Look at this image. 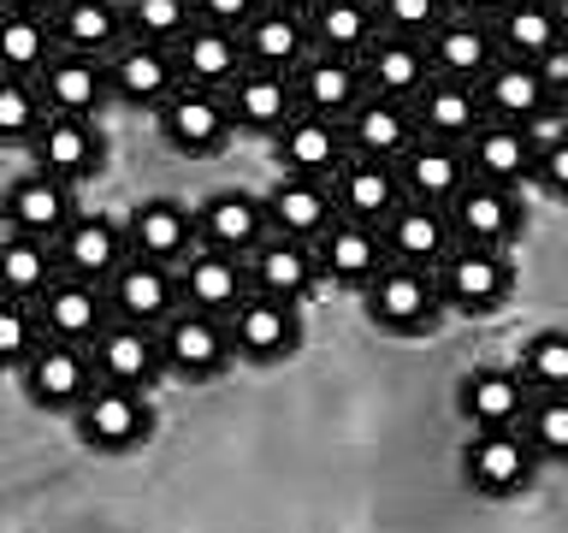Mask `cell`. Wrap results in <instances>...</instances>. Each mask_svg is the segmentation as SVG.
Instances as JSON below:
<instances>
[{"label": "cell", "instance_id": "6da1fadb", "mask_svg": "<svg viewBox=\"0 0 568 533\" xmlns=\"http://www.w3.org/2000/svg\"><path fill=\"white\" fill-rule=\"evenodd\" d=\"M362 309L379 332L390 338H426L438 332L444 320V296L433 273H415V266H385L379 279L362 291Z\"/></svg>", "mask_w": 568, "mask_h": 533}, {"label": "cell", "instance_id": "7a4b0ae2", "mask_svg": "<svg viewBox=\"0 0 568 533\" xmlns=\"http://www.w3.org/2000/svg\"><path fill=\"white\" fill-rule=\"evenodd\" d=\"M433 279H438L444 314H491V309H504L509 291H515V261H509V249L456 243L450 261H444Z\"/></svg>", "mask_w": 568, "mask_h": 533}, {"label": "cell", "instance_id": "3957f363", "mask_svg": "<svg viewBox=\"0 0 568 533\" xmlns=\"http://www.w3.org/2000/svg\"><path fill=\"white\" fill-rule=\"evenodd\" d=\"M160 355H166V373L172 380H190V385H207L231 368V326L220 314H202V309H178L166 326H160Z\"/></svg>", "mask_w": 568, "mask_h": 533}, {"label": "cell", "instance_id": "277c9868", "mask_svg": "<svg viewBox=\"0 0 568 533\" xmlns=\"http://www.w3.org/2000/svg\"><path fill=\"white\" fill-rule=\"evenodd\" d=\"M539 474V451L527 444L521 426H504V433H468L462 444V480L479 497H515L532 486Z\"/></svg>", "mask_w": 568, "mask_h": 533}, {"label": "cell", "instance_id": "5b68a950", "mask_svg": "<svg viewBox=\"0 0 568 533\" xmlns=\"http://www.w3.org/2000/svg\"><path fill=\"white\" fill-rule=\"evenodd\" d=\"M71 426H78V439L89 444V451H131V444H142L154 433V409L142 391H124V385H95L89 398L71 409Z\"/></svg>", "mask_w": 568, "mask_h": 533}, {"label": "cell", "instance_id": "8992f818", "mask_svg": "<svg viewBox=\"0 0 568 533\" xmlns=\"http://www.w3.org/2000/svg\"><path fill=\"white\" fill-rule=\"evenodd\" d=\"M18 385L36 409H53V415H71L89 391H95V362H89L83 344H60V338H42L36 355L18 368Z\"/></svg>", "mask_w": 568, "mask_h": 533}, {"label": "cell", "instance_id": "52a82bcc", "mask_svg": "<svg viewBox=\"0 0 568 533\" xmlns=\"http://www.w3.org/2000/svg\"><path fill=\"white\" fill-rule=\"evenodd\" d=\"M154 119H160V137H166V149L178 160H213L231 137H237L225 95H213V89H178Z\"/></svg>", "mask_w": 568, "mask_h": 533}, {"label": "cell", "instance_id": "ba28073f", "mask_svg": "<svg viewBox=\"0 0 568 533\" xmlns=\"http://www.w3.org/2000/svg\"><path fill=\"white\" fill-rule=\"evenodd\" d=\"M89 362H95V385H124V391H142V398L166 380L160 332L154 326H131V320L101 326V338L89 344Z\"/></svg>", "mask_w": 568, "mask_h": 533}, {"label": "cell", "instance_id": "9c48e42d", "mask_svg": "<svg viewBox=\"0 0 568 533\" xmlns=\"http://www.w3.org/2000/svg\"><path fill=\"white\" fill-rule=\"evenodd\" d=\"M266 238H273V225H266V202H261V195H248V190H213L207 202L195 208V249L248 261Z\"/></svg>", "mask_w": 568, "mask_h": 533}, {"label": "cell", "instance_id": "30bf717a", "mask_svg": "<svg viewBox=\"0 0 568 533\" xmlns=\"http://www.w3.org/2000/svg\"><path fill=\"white\" fill-rule=\"evenodd\" d=\"M106 302H113V320H131V326L160 332L178 309H184V284H178V266L131 255L113 279H106Z\"/></svg>", "mask_w": 568, "mask_h": 533}, {"label": "cell", "instance_id": "8fae6325", "mask_svg": "<svg viewBox=\"0 0 568 533\" xmlns=\"http://www.w3.org/2000/svg\"><path fill=\"white\" fill-rule=\"evenodd\" d=\"M539 149H545L539 131H521V124H497L491 119L462 154H468V178H474V184L521 195V184L539 178Z\"/></svg>", "mask_w": 568, "mask_h": 533}, {"label": "cell", "instance_id": "7c38bea8", "mask_svg": "<svg viewBox=\"0 0 568 533\" xmlns=\"http://www.w3.org/2000/svg\"><path fill=\"white\" fill-rule=\"evenodd\" d=\"M273 154H278L284 178H314V184H332V178L355 160L344 124L314 119V113H296L291 124H284V131L273 137Z\"/></svg>", "mask_w": 568, "mask_h": 533}, {"label": "cell", "instance_id": "4fadbf2b", "mask_svg": "<svg viewBox=\"0 0 568 533\" xmlns=\"http://www.w3.org/2000/svg\"><path fill=\"white\" fill-rule=\"evenodd\" d=\"M426 60H433V78L444 83H486L491 78V66L504 60L497 53V30H491V18H479V12H450L444 18V30L426 42Z\"/></svg>", "mask_w": 568, "mask_h": 533}, {"label": "cell", "instance_id": "5bb4252c", "mask_svg": "<svg viewBox=\"0 0 568 533\" xmlns=\"http://www.w3.org/2000/svg\"><path fill=\"white\" fill-rule=\"evenodd\" d=\"M479 101L497 124H521V131H539V124L557 113V83H550L545 66H521V60H497L491 78L479 83Z\"/></svg>", "mask_w": 568, "mask_h": 533}, {"label": "cell", "instance_id": "9a60e30c", "mask_svg": "<svg viewBox=\"0 0 568 533\" xmlns=\"http://www.w3.org/2000/svg\"><path fill=\"white\" fill-rule=\"evenodd\" d=\"M106 167V137L95 119H48L42 137L30 142V172L53 184H83Z\"/></svg>", "mask_w": 568, "mask_h": 533}, {"label": "cell", "instance_id": "2e32d148", "mask_svg": "<svg viewBox=\"0 0 568 533\" xmlns=\"http://www.w3.org/2000/svg\"><path fill=\"white\" fill-rule=\"evenodd\" d=\"M124 238H131V255L142 261L184 266L195 255V208H184L178 195H142L124 213Z\"/></svg>", "mask_w": 568, "mask_h": 533}, {"label": "cell", "instance_id": "e0dca14e", "mask_svg": "<svg viewBox=\"0 0 568 533\" xmlns=\"http://www.w3.org/2000/svg\"><path fill=\"white\" fill-rule=\"evenodd\" d=\"M0 220L18 238H42V243H60L71 220H78V202H71V184H53L42 172H18L7 195H0Z\"/></svg>", "mask_w": 568, "mask_h": 533}, {"label": "cell", "instance_id": "ac0fdd59", "mask_svg": "<svg viewBox=\"0 0 568 533\" xmlns=\"http://www.w3.org/2000/svg\"><path fill=\"white\" fill-rule=\"evenodd\" d=\"M36 320H42V338H60V344L89 350L101 338V326H113V302H106V284L60 273L48 284V296L36 302Z\"/></svg>", "mask_w": 568, "mask_h": 533}, {"label": "cell", "instance_id": "d6986e66", "mask_svg": "<svg viewBox=\"0 0 568 533\" xmlns=\"http://www.w3.org/2000/svg\"><path fill=\"white\" fill-rule=\"evenodd\" d=\"M225 326H231V350L255 368L284 362V355H296V344H302V309L296 302H278V296H261V291L248 296Z\"/></svg>", "mask_w": 568, "mask_h": 533}, {"label": "cell", "instance_id": "ffe728a7", "mask_svg": "<svg viewBox=\"0 0 568 533\" xmlns=\"http://www.w3.org/2000/svg\"><path fill=\"white\" fill-rule=\"evenodd\" d=\"M456 409L468 421V433H504V426H521L532 409V391L521 385L515 368H468L456 385Z\"/></svg>", "mask_w": 568, "mask_h": 533}, {"label": "cell", "instance_id": "44dd1931", "mask_svg": "<svg viewBox=\"0 0 568 533\" xmlns=\"http://www.w3.org/2000/svg\"><path fill=\"white\" fill-rule=\"evenodd\" d=\"M53 255H60V273L106 284L131 261V238H124V220H113V213H78L71 231L53 243Z\"/></svg>", "mask_w": 568, "mask_h": 533}, {"label": "cell", "instance_id": "7402d4cb", "mask_svg": "<svg viewBox=\"0 0 568 533\" xmlns=\"http://www.w3.org/2000/svg\"><path fill=\"white\" fill-rule=\"evenodd\" d=\"M314 261H320V284H337V291H355V296L390 266L385 238L373 225H355V220H337L314 243Z\"/></svg>", "mask_w": 568, "mask_h": 533}, {"label": "cell", "instance_id": "603a6c76", "mask_svg": "<svg viewBox=\"0 0 568 533\" xmlns=\"http://www.w3.org/2000/svg\"><path fill=\"white\" fill-rule=\"evenodd\" d=\"M491 30H497V53H504V60H521V66H550L568 53V12L545 7V0L491 12Z\"/></svg>", "mask_w": 568, "mask_h": 533}, {"label": "cell", "instance_id": "cb8c5ba5", "mask_svg": "<svg viewBox=\"0 0 568 533\" xmlns=\"http://www.w3.org/2000/svg\"><path fill=\"white\" fill-rule=\"evenodd\" d=\"M296 101L302 113L314 119H332V124H349L367 101V78H362V60H337V53H308L296 71Z\"/></svg>", "mask_w": 568, "mask_h": 533}, {"label": "cell", "instance_id": "d4e9b609", "mask_svg": "<svg viewBox=\"0 0 568 533\" xmlns=\"http://www.w3.org/2000/svg\"><path fill=\"white\" fill-rule=\"evenodd\" d=\"M527 225V202L515 190H491V184H474L450 202V231L456 243H479V249H509Z\"/></svg>", "mask_w": 568, "mask_h": 533}, {"label": "cell", "instance_id": "484cf974", "mask_svg": "<svg viewBox=\"0 0 568 533\" xmlns=\"http://www.w3.org/2000/svg\"><path fill=\"white\" fill-rule=\"evenodd\" d=\"M379 238H385L390 266H415V273H438V266L450 261V249H456L450 213H444V208H420V202H403Z\"/></svg>", "mask_w": 568, "mask_h": 533}, {"label": "cell", "instance_id": "4316f807", "mask_svg": "<svg viewBox=\"0 0 568 533\" xmlns=\"http://www.w3.org/2000/svg\"><path fill=\"white\" fill-rule=\"evenodd\" d=\"M266 202V225L273 238H291V243H320L326 231L337 225V195L332 184H314V178H284L261 195Z\"/></svg>", "mask_w": 568, "mask_h": 533}, {"label": "cell", "instance_id": "83f0119b", "mask_svg": "<svg viewBox=\"0 0 568 533\" xmlns=\"http://www.w3.org/2000/svg\"><path fill=\"white\" fill-rule=\"evenodd\" d=\"M36 89L48 101V119H95L113 101L106 60H83V53H53L48 71L36 78Z\"/></svg>", "mask_w": 568, "mask_h": 533}, {"label": "cell", "instance_id": "f1b7e54d", "mask_svg": "<svg viewBox=\"0 0 568 533\" xmlns=\"http://www.w3.org/2000/svg\"><path fill=\"white\" fill-rule=\"evenodd\" d=\"M243 53L255 71H278V78H296L302 60L314 53L308 36V7H261L255 24L243 30Z\"/></svg>", "mask_w": 568, "mask_h": 533}, {"label": "cell", "instance_id": "f546056e", "mask_svg": "<svg viewBox=\"0 0 568 533\" xmlns=\"http://www.w3.org/2000/svg\"><path fill=\"white\" fill-rule=\"evenodd\" d=\"M106 78H113V101L124 107H166L184 78H178V53L172 48H149V42H124L113 60H106Z\"/></svg>", "mask_w": 568, "mask_h": 533}, {"label": "cell", "instance_id": "4dcf8cb0", "mask_svg": "<svg viewBox=\"0 0 568 533\" xmlns=\"http://www.w3.org/2000/svg\"><path fill=\"white\" fill-rule=\"evenodd\" d=\"M178 284H184V309H202V314H220V320H231L248 296H255L248 261L213 255V249H195V255L178 266Z\"/></svg>", "mask_w": 568, "mask_h": 533}, {"label": "cell", "instance_id": "1f68e13d", "mask_svg": "<svg viewBox=\"0 0 568 533\" xmlns=\"http://www.w3.org/2000/svg\"><path fill=\"white\" fill-rule=\"evenodd\" d=\"M397 178H403V195H408V202L450 213V202H456L462 190H468V154H462L456 142L420 137L415 149L397 160Z\"/></svg>", "mask_w": 568, "mask_h": 533}, {"label": "cell", "instance_id": "d6a6232c", "mask_svg": "<svg viewBox=\"0 0 568 533\" xmlns=\"http://www.w3.org/2000/svg\"><path fill=\"white\" fill-rule=\"evenodd\" d=\"M48 18H53V42H60V53L113 60V53L131 42L124 7H113V0H60V7H48Z\"/></svg>", "mask_w": 568, "mask_h": 533}, {"label": "cell", "instance_id": "836d02e7", "mask_svg": "<svg viewBox=\"0 0 568 533\" xmlns=\"http://www.w3.org/2000/svg\"><path fill=\"white\" fill-rule=\"evenodd\" d=\"M332 195H337V220H355V225H373V231H385L390 213L408 202L397 167H379V160H349V167L332 178Z\"/></svg>", "mask_w": 568, "mask_h": 533}, {"label": "cell", "instance_id": "e575fe53", "mask_svg": "<svg viewBox=\"0 0 568 533\" xmlns=\"http://www.w3.org/2000/svg\"><path fill=\"white\" fill-rule=\"evenodd\" d=\"M225 107H231V124H237V131H255V137H278L284 124L302 113L296 78H278V71H255V66H248L243 78L225 89Z\"/></svg>", "mask_w": 568, "mask_h": 533}, {"label": "cell", "instance_id": "d590c367", "mask_svg": "<svg viewBox=\"0 0 568 533\" xmlns=\"http://www.w3.org/2000/svg\"><path fill=\"white\" fill-rule=\"evenodd\" d=\"M172 53H178V78H184V89H213V95H225V89L248 71L243 36H225V30L202 24V18H195V30Z\"/></svg>", "mask_w": 568, "mask_h": 533}, {"label": "cell", "instance_id": "8d00e7d4", "mask_svg": "<svg viewBox=\"0 0 568 533\" xmlns=\"http://www.w3.org/2000/svg\"><path fill=\"white\" fill-rule=\"evenodd\" d=\"M362 78H367V95L415 107L426 89H433V60H426V48H420V42H397V36H379V42L362 53Z\"/></svg>", "mask_w": 568, "mask_h": 533}, {"label": "cell", "instance_id": "74e56055", "mask_svg": "<svg viewBox=\"0 0 568 533\" xmlns=\"http://www.w3.org/2000/svg\"><path fill=\"white\" fill-rule=\"evenodd\" d=\"M349 149L355 160H379V167H397V160L420 142V124H415V107H403V101H379V95H367L362 101V113H355L349 124Z\"/></svg>", "mask_w": 568, "mask_h": 533}, {"label": "cell", "instance_id": "f35d334b", "mask_svg": "<svg viewBox=\"0 0 568 533\" xmlns=\"http://www.w3.org/2000/svg\"><path fill=\"white\" fill-rule=\"evenodd\" d=\"M415 124H420V137L468 149V142L491 124V113H486V101H479L474 83H444V78H433V89L415 101Z\"/></svg>", "mask_w": 568, "mask_h": 533}, {"label": "cell", "instance_id": "ab89813d", "mask_svg": "<svg viewBox=\"0 0 568 533\" xmlns=\"http://www.w3.org/2000/svg\"><path fill=\"white\" fill-rule=\"evenodd\" d=\"M248 279H255L261 296H278V302H308L314 284H320V261H314V243H291V238H266L255 255H248Z\"/></svg>", "mask_w": 568, "mask_h": 533}, {"label": "cell", "instance_id": "60d3db41", "mask_svg": "<svg viewBox=\"0 0 568 533\" xmlns=\"http://www.w3.org/2000/svg\"><path fill=\"white\" fill-rule=\"evenodd\" d=\"M60 53L53 18L42 7H0V78H42L48 60Z\"/></svg>", "mask_w": 568, "mask_h": 533}, {"label": "cell", "instance_id": "b9f144b4", "mask_svg": "<svg viewBox=\"0 0 568 533\" xmlns=\"http://www.w3.org/2000/svg\"><path fill=\"white\" fill-rule=\"evenodd\" d=\"M308 36H314V53L362 60L379 42V7L373 0H326V7H308Z\"/></svg>", "mask_w": 568, "mask_h": 533}, {"label": "cell", "instance_id": "7bdbcfd3", "mask_svg": "<svg viewBox=\"0 0 568 533\" xmlns=\"http://www.w3.org/2000/svg\"><path fill=\"white\" fill-rule=\"evenodd\" d=\"M60 279V255L42 238H18V231H0V296L7 302H42L48 284Z\"/></svg>", "mask_w": 568, "mask_h": 533}, {"label": "cell", "instance_id": "ee69618b", "mask_svg": "<svg viewBox=\"0 0 568 533\" xmlns=\"http://www.w3.org/2000/svg\"><path fill=\"white\" fill-rule=\"evenodd\" d=\"M521 385L532 398H568V326H550V332H532L521 344Z\"/></svg>", "mask_w": 568, "mask_h": 533}, {"label": "cell", "instance_id": "f6af8a7d", "mask_svg": "<svg viewBox=\"0 0 568 533\" xmlns=\"http://www.w3.org/2000/svg\"><path fill=\"white\" fill-rule=\"evenodd\" d=\"M124 30H131V42L178 48L195 30V0H131L124 7Z\"/></svg>", "mask_w": 568, "mask_h": 533}, {"label": "cell", "instance_id": "bcb514c9", "mask_svg": "<svg viewBox=\"0 0 568 533\" xmlns=\"http://www.w3.org/2000/svg\"><path fill=\"white\" fill-rule=\"evenodd\" d=\"M48 124V101L30 78H0V149H30Z\"/></svg>", "mask_w": 568, "mask_h": 533}, {"label": "cell", "instance_id": "7dc6e473", "mask_svg": "<svg viewBox=\"0 0 568 533\" xmlns=\"http://www.w3.org/2000/svg\"><path fill=\"white\" fill-rule=\"evenodd\" d=\"M450 7L444 0H379V36H397V42H433L444 30Z\"/></svg>", "mask_w": 568, "mask_h": 533}, {"label": "cell", "instance_id": "c3c4849f", "mask_svg": "<svg viewBox=\"0 0 568 533\" xmlns=\"http://www.w3.org/2000/svg\"><path fill=\"white\" fill-rule=\"evenodd\" d=\"M521 433L539 451V462H568V398H532Z\"/></svg>", "mask_w": 568, "mask_h": 533}, {"label": "cell", "instance_id": "681fc988", "mask_svg": "<svg viewBox=\"0 0 568 533\" xmlns=\"http://www.w3.org/2000/svg\"><path fill=\"white\" fill-rule=\"evenodd\" d=\"M36 344H42V320H36L30 302H7L0 296V368H24Z\"/></svg>", "mask_w": 568, "mask_h": 533}, {"label": "cell", "instance_id": "f907efd6", "mask_svg": "<svg viewBox=\"0 0 568 533\" xmlns=\"http://www.w3.org/2000/svg\"><path fill=\"white\" fill-rule=\"evenodd\" d=\"M255 12H261V0H195V18L213 30H225V36H243L255 24Z\"/></svg>", "mask_w": 568, "mask_h": 533}, {"label": "cell", "instance_id": "816d5d0a", "mask_svg": "<svg viewBox=\"0 0 568 533\" xmlns=\"http://www.w3.org/2000/svg\"><path fill=\"white\" fill-rule=\"evenodd\" d=\"M545 195H557V202H568V131L557 137H545V149H539V178H532Z\"/></svg>", "mask_w": 568, "mask_h": 533}, {"label": "cell", "instance_id": "f5cc1de1", "mask_svg": "<svg viewBox=\"0 0 568 533\" xmlns=\"http://www.w3.org/2000/svg\"><path fill=\"white\" fill-rule=\"evenodd\" d=\"M550 119H557V131H568V83H557V113Z\"/></svg>", "mask_w": 568, "mask_h": 533}]
</instances>
